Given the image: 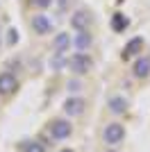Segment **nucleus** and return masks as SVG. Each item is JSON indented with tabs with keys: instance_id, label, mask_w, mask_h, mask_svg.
Listing matches in <instances>:
<instances>
[{
	"instance_id": "obj_1",
	"label": "nucleus",
	"mask_w": 150,
	"mask_h": 152,
	"mask_svg": "<svg viewBox=\"0 0 150 152\" xmlns=\"http://www.w3.org/2000/svg\"><path fill=\"white\" fill-rule=\"evenodd\" d=\"M68 68L73 70L75 75H87L89 70L93 68V59L84 55V52H75L73 57L68 59Z\"/></svg>"
},
{
	"instance_id": "obj_2",
	"label": "nucleus",
	"mask_w": 150,
	"mask_h": 152,
	"mask_svg": "<svg viewBox=\"0 0 150 152\" xmlns=\"http://www.w3.org/2000/svg\"><path fill=\"white\" fill-rule=\"evenodd\" d=\"M102 139H105L107 145H118L125 139V127L121 123H109L105 127V132H102Z\"/></svg>"
},
{
	"instance_id": "obj_3",
	"label": "nucleus",
	"mask_w": 150,
	"mask_h": 152,
	"mask_svg": "<svg viewBox=\"0 0 150 152\" xmlns=\"http://www.w3.org/2000/svg\"><path fill=\"white\" fill-rule=\"evenodd\" d=\"M30 25H32V32H34V34H41V37L52 32V20H50V16H46V14H41V12H39L37 16H32Z\"/></svg>"
},
{
	"instance_id": "obj_4",
	"label": "nucleus",
	"mask_w": 150,
	"mask_h": 152,
	"mask_svg": "<svg viewBox=\"0 0 150 152\" xmlns=\"http://www.w3.org/2000/svg\"><path fill=\"white\" fill-rule=\"evenodd\" d=\"M18 91V77L5 70V73H0V95H12Z\"/></svg>"
},
{
	"instance_id": "obj_5",
	"label": "nucleus",
	"mask_w": 150,
	"mask_h": 152,
	"mask_svg": "<svg viewBox=\"0 0 150 152\" xmlns=\"http://www.w3.org/2000/svg\"><path fill=\"white\" fill-rule=\"evenodd\" d=\"M50 134H52V139L64 141V139H68L71 134H73V125H71L68 121H55L50 125Z\"/></svg>"
},
{
	"instance_id": "obj_6",
	"label": "nucleus",
	"mask_w": 150,
	"mask_h": 152,
	"mask_svg": "<svg viewBox=\"0 0 150 152\" xmlns=\"http://www.w3.org/2000/svg\"><path fill=\"white\" fill-rule=\"evenodd\" d=\"M91 23H93V18H91V14L87 12V9H80V12H75L73 16H71V25H73V30H89L91 27Z\"/></svg>"
},
{
	"instance_id": "obj_7",
	"label": "nucleus",
	"mask_w": 150,
	"mask_h": 152,
	"mask_svg": "<svg viewBox=\"0 0 150 152\" xmlns=\"http://www.w3.org/2000/svg\"><path fill=\"white\" fill-rule=\"evenodd\" d=\"M64 114H68V116H80V114H84V100H82V98H77V95L68 98V100L64 102Z\"/></svg>"
},
{
	"instance_id": "obj_8",
	"label": "nucleus",
	"mask_w": 150,
	"mask_h": 152,
	"mask_svg": "<svg viewBox=\"0 0 150 152\" xmlns=\"http://www.w3.org/2000/svg\"><path fill=\"white\" fill-rule=\"evenodd\" d=\"M132 75L139 77V80L150 77V59L148 57H139L137 61H134V66H132Z\"/></svg>"
},
{
	"instance_id": "obj_9",
	"label": "nucleus",
	"mask_w": 150,
	"mask_h": 152,
	"mask_svg": "<svg viewBox=\"0 0 150 152\" xmlns=\"http://www.w3.org/2000/svg\"><path fill=\"white\" fill-rule=\"evenodd\" d=\"M91 43H93V37L89 34V30H80L77 34H75V39H73V45H75L77 52H84Z\"/></svg>"
},
{
	"instance_id": "obj_10",
	"label": "nucleus",
	"mask_w": 150,
	"mask_h": 152,
	"mask_svg": "<svg viewBox=\"0 0 150 152\" xmlns=\"http://www.w3.org/2000/svg\"><path fill=\"white\" fill-rule=\"evenodd\" d=\"M141 50H143V39H141V37H134L132 41H127V45L123 48V59L134 57V55H139Z\"/></svg>"
},
{
	"instance_id": "obj_11",
	"label": "nucleus",
	"mask_w": 150,
	"mask_h": 152,
	"mask_svg": "<svg viewBox=\"0 0 150 152\" xmlns=\"http://www.w3.org/2000/svg\"><path fill=\"white\" fill-rule=\"evenodd\" d=\"M109 25H112V30H114V32H123L125 27L130 25V18H127L125 14L116 12V14L112 16V20H109Z\"/></svg>"
},
{
	"instance_id": "obj_12",
	"label": "nucleus",
	"mask_w": 150,
	"mask_h": 152,
	"mask_svg": "<svg viewBox=\"0 0 150 152\" xmlns=\"http://www.w3.org/2000/svg\"><path fill=\"white\" fill-rule=\"evenodd\" d=\"M109 109H112L114 114H125L127 111V100H125L123 95H114L112 100H109Z\"/></svg>"
},
{
	"instance_id": "obj_13",
	"label": "nucleus",
	"mask_w": 150,
	"mask_h": 152,
	"mask_svg": "<svg viewBox=\"0 0 150 152\" xmlns=\"http://www.w3.org/2000/svg\"><path fill=\"white\" fill-rule=\"evenodd\" d=\"M55 50L57 52H66L68 50V45H71V39H68V34H66V32H59V34H57L55 37Z\"/></svg>"
},
{
	"instance_id": "obj_14",
	"label": "nucleus",
	"mask_w": 150,
	"mask_h": 152,
	"mask_svg": "<svg viewBox=\"0 0 150 152\" xmlns=\"http://www.w3.org/2000/svg\"><path fill=\"white\" fill-rule=\"evenodd\" d=\"M25 152H46V148L41 143H37V141H27L25 143Z\"/></svg>"
},
{
	"instance_id": "obj_15",
	"label": "nucleus",
	"mask_w": 150,
	"mask_h": 152,
	"mask_svg": "<svg viewBox=\"0 0 150 152\" xmlns=\"http://www.w3.org/2000/svg\"><path fill=\"white\" fill-rule=\"evenodd\" d=\"M64 52H57L55 57H52V61H50V66H52V70H59L64 66V57H62Z\"/></svg>"
},
{
	"instance_id": "obj_16",
	"label": "nucleus",
	"mask_w": 150,
	"mask_h": 152,
	"mask_svg": "<svg viewBox=\"0 0 150 152\" xmlns=\"http://www.w3.org/2000/svg\"><path fill=\"white\" fill-rule=\"evenodd\" d=\"M32 7H37V9H48L50 5H52V0H30Z\"/></svg>"
},
{
	"instance_id": "obj_17",
	"label": "nucleus",
	"mask_w": 150,
	"mask_h": 152,
	"mask_svg": "<svg viewBox=\"0 0 150 152\" xmlns=\"http://www.w3.org/2000/svg\"><path fill=\"white\" fill-rule=\"evenodd\" d=\"M66 89H68L71 93H77V91L82 89V82H80V80H71V82L66 84Z\"/></svg>"
},
{
	"instance_id": "obj_18",
	"label": "nucleus",
	"mask_w": 150,
	"mask_h": 152,
	"mask_svg": "<svg viewBox=\"0 0 150 152\" xmlns=\"http://www.w3.org/2000/svg\"><path fill=\"white\" fill-rule=\"evenodd\" d=\"M59 152H73V150H68V148H64V150H59Z\"/></svg>"
}]
</instances>
